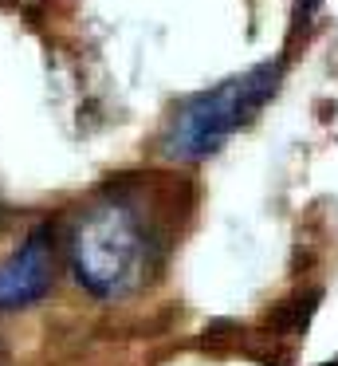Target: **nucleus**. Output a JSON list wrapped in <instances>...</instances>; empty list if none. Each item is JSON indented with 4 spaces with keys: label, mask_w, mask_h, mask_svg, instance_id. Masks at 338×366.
I'll return each instance as SVG.
<instances>
[{
    "label": "nucleus",
    "mask_w": 338,
    "mask_h": 366,
    "mask_svg": "<svg viewBox=\"0 0 338 366\" xmlns=\"http://www.w3.org/2000/svg\"><path fill=\"white\" fill-rule=\"evenodd\" d=\"M169 232L146 189H99L67 229V264L94 300H130L165 264Z\"/></svg>",
    "instance_id": "f257e3e1"
},
{
    "label": "nucleus",
    "mask_w": 338,
    "mask_h": 366,
    "mask_svg": "<svg viewBox=\"0 0 338 366\" xmlns=\"http://www.w3.org/2000/svg\"><path fill=\"white\" fill-rule=\"evenodd\" d=\"M279 83H283V56H275L244 75H228L201 95H189L185 103H177L169 127H165L161 138L165 158H181V162L212 158L228 138L240 134L272 103Z\"/></svg>",
    "instance_id": "f03ea898"
},
{
    "label": "nucleus",
    "mask_w": 338,
    "mask_h": 366,
    "mask_svg": "<svg viewBox=\"0 0 338 366\" xmlns=\"http://www.w3.org/2000/svg\"><path fill=\"white\" fill-rule=\"evenodd\" d=\"M55 284V237L47 224H36L20 248L0 264V315L39 303Z\"/></svg>",
    "instance_id": "7ed1b4c3"
},
{
    "label": "nucleus",
    "mask_w": 338,
    "mask_h": 366,
    "mask_svg": "<svg viewBox=\"0 0 338 366\" xmlns=\"http://www.w3.org/2000/svg\"><path fill=\"white\" fill-rule=\"evenodd\" d=\"M322 0H291V40H299V36L311 28V20L319 16Z\"/></svg>",
    "instance_id": "20e7f679"
},
{
    "label": "nucleus",
    "mask_w": 338,
    "mask_h": 366,
    "mask_svg": "<svg viewBox=\"0 0 338 366\" xmlns=\"http://www.w3.org/2000/svg\"><path fill=\"white\" fill-rule=\"evenodd\" d=\"M322 366H338V358H334V362H322Z\"/></svg>",
    "instance_id": "39448f33"
}]
</instances>
